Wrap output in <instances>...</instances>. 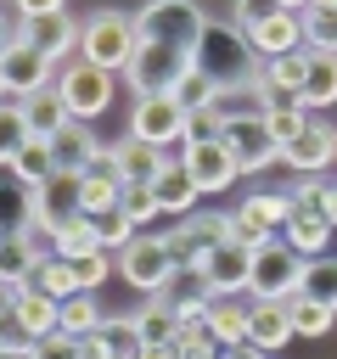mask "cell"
Masks as SVG:
<instances>
[{
  "label": "cell",
  "instance_id": "1",
  "mask_svg": "<svg viewBox=\"0 0 337 359\" xmlns=\"http://www.w3.org/2000/svg\"><path fill=\"white\" fill-rule=\"evenodd\" d=\"M197 73H202L219 95H230V90H253V84H258L264 56L253 50V39H247L230 17H208V28H202V39H197Z\"/></svg>",
  "mask_w": 337,
  "mask_h": 359
},
{
  "label": "cell",
  "instance_id": "2",
  "mask_svg": "<svg viewBox=\"0 0 337 359\" xmlns=\"http://www.w3.org/2000/svg\"><path fill=\"white\" fill-rule=\"evenodd\" d=\"M230 22L253 39V50H258L264 62L303 50V6H253V0H242V6L230 11Z\"/></svg>",
  "mask_w": 337,
  "mask_h": 359
},
{
  "label": "cell",
  "instance_id": "3",
  "mask_svg": "<svg viewBox=\"0 0 337 359\" xmlns=\"http://www.w3.org/2000/svg\"><path fill=\"white\" fill-rule=\"evenodd\" d=\"M79 56L95 62L101 73H112V79L129 73V62L140 56V28H135V17H124V11H90V17H84Z\"/></svg>",
  "mask_w": 337,
  "mask_h": 359
},
{
  "label": "cell",
  "instance_id": "4",
  "mask_svg": "<svg viewBox=\"0 0 337 359\" xmlns=\"http://www.w3.org/2000/svg\"><path fill=\"white\" fill-rule=\"evenodd\" d=\"M79 39H84V22H79L62 0L22 6V45H28V50H39L45 62H56V67H62V62H73V56H79V50H73Z\"/></svg>",
  "mask_w": 337,
  "mask_h": 359
},
{
  "label": "cell",
  "instance_id": "5",
  "mask_svg": "<svg viewBox=\"0 0 337 359\" xmlns=\"http://www.w3.org/2000/svg\"><path fill=\"white\" fill-rule=\"evenodd\" d=\"M135 28H140V45H168V50H191L197 56V39L208 28V11L202 6H185V0H152L135 11Z\"/></svg>",
  "mask_w": 337,
  "mask_h": 359
},
{
  "label": "cell",
  "instance_id": "6",
  "mask_svg": "<svg viewBox=\"0 0 337 359\" xmlns=\"http://www.w3.org/2000/svg\"><path fill=\"white\" fill-rule=\"evenodd\" d=\"M303 269H309V258H298V252L275 236L270 247L253 252V286H247V303H292V297L303 292Z\"/></svg>",
  "mask_w": 337,
  "mask_h": 359
},
{
  "label": "cell",
  "instance_id": "7",
  "mask_svg": "<svg viewBox=\"0 0 337 359\" xmlns=\"http://www.w3.org/2000/svg\"><path fill=\"white\" fill-rule=\"evenodd\" d=\"M118 275L135 286V292H146V297H157V292H168V280L180 275V258H174V247H168V236H135V247L129 252H118Z\"/></svg>",
  "mask_w": 337,
  "mask_h": 359
},
{
  "label": "cell",
  "instance_id": "8",
  "mask_svg": "<svg viewBox=\"0 0 337 359\" xmlns=\"http://www.w3.org/2000/svg\"><path fill=\"white\" fill-rule=\"evenodd\" d=\"M197 67V56L191 50H168V45H140V56L129 62V90H135V101H146V95H174L180 90V79Z\"/></svg>",
  "mask_w": 337,
  "mask_h": 359
},
{
  "label": "cell",
  "instance_id": "9",
  "mask_svg": "<svg viewBox=\"0 0 337 359\" xmlns=\"http://www.w3.org/2000/svg\"><path fill=\"white\" fill-rule=\"evenodd\" d=\"M56 90H62V101H67V112L79 123H90V118H101L112 107V73H101L84 56H73V62L56 67Z\"/></svg>",
  "mask_w": 337,
  "mask_h": 359
},
{
  "label": "cell",
  "instance_id": "10",
  "mask_svg": "<svg viewBox=\"0 0 337 359\" xmlns=\"http://www.w3.org/2000/svg\"><path fill=\"white\" fill-rule=\"evenodd\" d=\"M230 230H236V213H191V219H180L168 230V247H174L180 269H197L213 247L230 241Z\"/></svg>",
  "mask_w": 337,
  "mask_h": 359
},
{
  "label": "cell",
  "instance_id": "11",
  "mask_svg": "<svg viewBox=\"0 0 337 359\" xmlns=\"http://www.w3.org/2000/svg\"><path fill=\"white\" fill-rule=\"evenodd\" d=\"M129 140H146V146H180L185 140V107L174 95H146L129 107Z\"/></svg>",
  "mask_w": 337,
  "mask_h": 359
},
{
  "label": "cell",
  "instance_id": "12",
  "mask_svg": "<svg viewBox=\"0 0 337 359\" xmlns=\"http://www.w3.org/2000/svg\"><path fill=\"white\" fill-rule=\"evenodd\" d=\"M34 196H39V219H34V236H39V241H56L67 224H79V219H84V191H79V180H73V174L45 180Z\"/></svg>",
  "mask_w": 337,
  "mask_h": 359
},
{
  "label": "cell",
  "instance_id": "13",
  "mask_svg": "<svg viewBox=\"0 0 337 359\" xmlns=\"http://www.w3.org/2000/svg\"><path fill=\"white\" fill-rule=\"evenodd\" d=\"M51 84H56V62H45L39 50H28V45L0 50V90H6V101H28V95H39Z\"/></svg>",
  "mask_w": 337,
  "mask_h": 359
},
{
  "label": "cell",
  "instance_id": "14",
  "mask_svg": "<svg viewBox=\"0 0 337 359\" xmlns=\"http://www.w3.org/2000/svg\"><path fill=\"white\" fill-rule=\"evenodd\" d=\"M197 275L213 286V297H247V286H253V247L225 241V247H213L197 264Z\"/></svg>",
  "mask_w": 337,
  "mask_h": 359
},
{
  "label": "cell",
  "instance_id": "15",
  "mask_svg": "<svg viewBox=\"0 0 337 359\" xmlns=\"http://www.w3.org/2000/svg\"><path fill=\"white\" fill-rule=\"evenodd\" d=\"M225 151L236 157V168L242 174H258V168H270V163H281V146H275V135H270V123L264 118H242V123H225Z\"/></svg>",
  "mask_w": 337,
  "mask_h": 359
},
{
  "label": "cell",
  "instance_id": "16",
  "mask_svg": "<svg viewBox=\"0 0 337 359\" xmlns=\"http://www.w3.org/2000/svg\"><path fill=\"white\" fill-rule=\"evenodd\" d=\"M6 331H22L28 342H45V337L62 331V303L45 297L39 286H22L17 303H6Z\"/></svg>",
  "mask_w": 337,
  "mask_h": 359
},
{
  "label": "cell",
  "instance_id": "17",
  "mask_svg": "<svg viewBox=\"0 0 337 359\" xmlns=\"http://www.w3.org/2000/svg\"><path fill=\"white\" fill-rule=\"evenodd\" d=\"M281 163H286V168H298L303 180L326 174V168L337 163V129H331L326 118H309V123H303V135H298L292 146H281Z\"/></svg>",
  "mask_w": 337,
  "mask_h": 359
},
{
  "label": "cell",
  "instance_id": "18",
  "mask_svg": "<svg viewBox=\"0 0 337 359\" xmlns=\"http://www.w3.org/2000/svg\"><path fill=\"white\" fill-rule=\"evenodd\" d=\"M185 174H191V185H197L202 196H219V191H230V185L242 180V168H236V157L225 151V140L185 146Z\"/></svg>",
  "mask_w": 337,
  "mask_h": 359
},
{
  "label": "cell",
  "instance_id": "19",
  "mask_svg": "<svg viewBox=\"0 0 337 359\" xmlns=\"http://www.w3.org/2000/svg\"><path fill=\"white\" fill-rule=\"evenodd\" d=\"M303 73H309V45H303V50H292V56L264 62L258 90L270 95V107H298V95H303Z\"/></svg>",
  "mask_w": 337,
  "mask_h": 359
},
{
  "label": "cell",
  "instance_id": "20",
  "mask_svg": "<svg viewBox=\"0 0 337 359\" xmlns=\"http://www.w3.org/2000/svg\"><path fill=\"white\" fill-rule=\"evenodd\" d=\"M101 151H107V146H101V140L90 135V123H79V118H73V123H67V129L51 140L56 174H73V180H84V174L95 168V157H101Z\"/></svg>",
  "mask_w": 337,
  "mask_h": 359
},
{
  "label": "cell",
  "instance_id": "21",
  "mask_svg": "<svg viewBox=\"0 0 337 359\" xmlns=\"http://www.w3.org/2000/svg\"><path fill=\"white\" fill-rule=\"evenodd\" d=\"M202 331H208L219 348H242L247 331H253V303H242V297H219V303L208 309Z\"/></svg>",
  "mask_w": 337,
  "mask_h": 359
},
{
  "label": "cell",
  "instance_id": "22",
  "mask_svg": "<svg viewBox=\"0 0 337 359\" xmlns=\"http://www.w3.org/2000/svg\"><path fill=\"white\" fill-rule=\"evenodd\" d=\"M129 320H135V331H140V342H146V348H174V342H180V331H185V325H180V314L168 309V297H146Z\"/></svg>",
  "mask_w": 337,
  "mask_h": 359
},
{
  "label": "cell",
  "instance_id": "23",
  "mask_svg": "<svg viewBox=\"0 0 337 359\" xmlns=\"http://www.w3.org/2000/svg\"><path fill=\"white\" fill-rule=\"evenodd\" d=\"M34 219H39L34 185H22V180L6 174V191H0V230H6V236H34Z\"/></svg>",
  "mask_w": 337,
  "mask_h": 359
},
{
  "label": "cell",
  "instance_id": "24",
  "mask_svg": "<svg viewBox=\"0 0 337 359\" xmlns=\"http://www.w3.org/2000/svg\"><path fill=\"white\" fill-rule=\"evenodd\" d=\"M22 112H28L34 140H56V135L73 123V112H67V101H62V90H56V84H51V90H39V95H28V101H22Z\"/></svg>",
  "mask_w": 337,
  "mask_h": 359
},
{
  "label": "cell",
  "instance_id": "25",
  "mask_svg": "<svg viewBox=\"0 0 337 359\" xmlns=\"http://www.w3.org/2000/svg\"><path fill=\"white\" fill-rule=\"evenodd\" d=\"M292 337H298V331H292V314H286V303H253V331H247V342H253V348H264V353H281Z\"/></svg>",
  "mask_w": 337,
  "mask_h": 359
},
{
  "label": "cell",
  "instance_id": "26",
  "mask_svg": "<svg viewBox=\"0 0 337 359\" xmlns=\"http://www.w3.org/2000/svg\"><path fill=\"white\" fill-rule=\"evenodd\" d=\"M331 236H337V230H331L320 213H292V219H286V230H281V241H286L298 258H326Z\"/></svg>",
  "mask_w": 337,
  "mask_h": 359
},
{
  "label": "cell",
  "instance_id": "27",
  "mask_svg": "<svg viewBox=\"0 0 337 359\" xmlns=\"http://www.w3.org/2000/svg\"><path fill=\"white\" fill-rule=\"evenodd\" d=\"M331 101H337V56L309 50V73H303L298 107H303V112H320V107H331Z\"/></svg>",
  "mask_w": 337,
  "mask_h": 359
},
{
  "label": "cell",
  "instance_id": "28",
  "mask_svg": "<svg viewBox=\"0 0 337 359\" xmlns=\"http://www.w3.org/2000/svg\"><path fill=\"white\" fill-rule=\"evenodd\" d=\"M152 191H157V208H163L168 219H191V213H197V196H202V191L191 185L185 163H168V174H163Z\"/></svg>",
  "mask_w": 337,
  "mask_h": 359
},
{
  "label": "cell",
  "instance_id": "29",
  "mask_svg": "<svg viewBox=\"0 0 337 359\" xmlns=\"http://www.w3.org/2000/svg\"><path fill=\"white\" fill-rule=\"evenodd\" d=\"M6 174L11 180H22V185H45V180H56V157H51V140H28L17 157H6Z\"/></svg>",
  "mask_w": 337,
  "mask_h": 359
},
{
  "label": "cell",
  "instance_id": "30",
  "mask_svg": "<svg viewBox=\"0 0 337 359\" xmlns=\"http://www.w3.org/2000/svg\"><path fill=\"white\" fill-rule=\"evenodd\" d=\"M95 331H107V314H101V303H95V292H79V297H67L62 303V337H95Z\"/></svg>",
  "mask_w": 337,
  "mask_h": 359
},
{
  "label": "cell",
  "instance_id": "31",
  "mask_svg": "<svg viewBox=\"0 0 337 359\" xmlns=\"http://www.w3.org/2000/svg\"><path fill=\"white\" fill-rule=\"evenodd\" d=\"M303 45L337 56V0H315V6H303Z\"/></svg>",
  "mask_w": 337,
  "mask_h": 359
},
{
  "label": "cell",
  "instance_id": "32",
  "mask_svg": "<svg viewBox=\"0 0 337 359\" xmlns=\"http://www.w3.org/2000/svg\"><path fill=\"white\" fill-rule=\"evenodd\" d=\"M79 191H84V219H107V213H118L124 180H118V174H84Z\"/></svg>",
  "mask_w": 337,
  "mask_h": 359
},
{
  "label": "cell",
  "instance_id": "33",
  "mask_svg": "<svg viewBox=\"0 0 337 359\" xmlns=\"http://www.w3.org/2000/svg\"><path fill=\"white\" fill-rule=\"evenodd\" d=\"M34 286H39L45 297H56V303H67V297H79V292H84V286H79V269H73L67 258H56V252H51V258L39 264Z\"/></svg>",
  "mask_w": 337,
  "mask_h": 359
},
{
  "label": "cell",
  "instance_id": "34",
  "mask_svg": "<svg viewBox=\"0 0 337 359\" xmlns=\"http://www.w3.org/2000/svg\"><path fill=\"white\" fill-rule=\"evenodd\" d=\"M303 297L337 314V258H331V252H326V258H309V269H303Z\"/></svg>",
  "mask_w": 337,
  "mask_h": 359
},
{
  "label": "cell",
  "instance_id": "35",
  "mask_svg": "<svg viewBox=\"0 0 337 359\" xmlns=\"http://www.w3.org/2000/svg\"><path fill=\"white\" fill-rule=\"evenodd\" d=\"M51 252H56V258H67V264H79V258L101 252V236H95V224H90V219H79V224H67V230L51 241Z\"/></svg>",
  "mask_w": 337,
  "mask_h": 359
},
{
  "label": "cell",
  "instance_id": "36",
  "mask_svg": "<svg viewBox=\"0 0 337 359\" xmlns=\"http://www.w3.org/2000/svg\"><path fill=\"white\" fill-rule=\"evenodd\" d=\"M286 314H292V331H298V337H326V331L337 325V314H331V309H320V303H309L303 292L286 303Z\"/></svg>",
  "mask_w": 337,
  "mask_h": 359
},
{
  "label": "cell",
  "instance_id": "37",
  "mask_svg": "<svg viewBox=\"0 0 337 359\" xmlns=\"http://www.w3.org/2000/svg\"><path fill=\"white\" fill-rule=\"evenodd\" d=\"M118 208H124V219H129L135 230H146L152 219H163V208H157V191H152V185H124Z\"/></svg>",
  "mask_w": 337,
  "mask_h": 359
},
{
  "label": "cell",
  "instance_id": "38",
  "mask_svg": "<svg viewBox=\"0 0 337 359\" xmlns=\"http://www.w3.org/2000/svg\"><path fill=\"white\" fill-rule=\"evenodd\" d=\"M28 140H34V129H28L22 101H6V112H0V151H6V157H17Z\"/></svg>",
  "mask_w": 337,
  "mask_h": 359
},
{
  "label": "cell",
  "instance_id": "39",
  "mask_svg": "<svg viewBox=\"0 0 337 359\" xmlns=\"http://www.w3.org/2000/svg\"><path fill=\"white\" fill-rule=\"evenodd\" d=\"M315 112H303V107H270V135H275V146H292L298 135H303V123H309Z\"/></svg>",
  "mask_w": 337,
  "mask_h": 359
},
{
  "label": "cell",
  "instance_id": "40",
  "mask_svg": "<svg viewBox=\"0 0 337 359\" xmlns=\"http://www.w3.org/2000/svg\"><path fill=\"white\" fill-rule=\"evenodd\" d=\"M326 191H331V180H326V174L298 180V185H292V213H320V219H326Z\"/></svg>",
  "mask_w": 337,
  "mask_h": 359
},
{
  "label": "cell",
  "instance_id": "41",
  "mask_svg": "<svg viewBox=\"0 0 337 359\" xmlns=\"http://www.w3.org/2000/svg\"><path fill=\"white\" fill-rule=\"evenodd\" d=\"M219 135H225V118H219L213 107L185 112V146H202V140H219Z\"/></svg>",
  "mask_w": 337,
  "mask_h": 359
},
{
  "label": "cell",
  "instance_id": "42",
  "mask_svg": "<svg viewBox=\"0 0 337 359\" xmlns=\"http://www.w3.org/2000/svg\"><path fill=\"white\" fill-rule=\"evenodd\" d=\"M213 95H219V90H213V84H208L197 67H191V73L180 79V90H174V101H180L185 112H197V107H213Z\"/></svg>",
  "mask_w": 337,
  "mask_h": 359
},
{
  "label": "cell",
  "instance_id": "43",
  "mask_svg": "<svg viewBox=\"0 0 337 359\" xmlns=\"http://www.w3.org/2000/svg\"><path fill=\"white\" fill-rule=\"evenodd\" d=\"M34 359H84L79 353V337H45V342H34Z\"/></svg>",
  "mask_w": 337,
  "mask_h": 359
},
{
  "label": "cell",
  "instance_id": "44",
  "mask_svg": "<svg viewBox=\"0 0 337 359\" xmlns=\"http://www.w3.org/2000/svg\"><path fill=\"white\" fill-rule=\"evenodd\" d=\"M79 353H84V359H118V353H112V337H107V331L84 337V342H79Z\"/></svg>",
  "mask_w": 337,
  "mask_h": 359
},
{
  "label": "cell",
  "instance_id": "45",
  "mask_svg": "<svg viewBox=\"0 0 337 359\" xmlns=\"http://www.w3.org/2000/svg\"><path fill=\"white\" fill-rule=\"evenodd\" d=\"M326 224L337 230V180H331V191H326Z\"/></svg>",
  "mask_w": 337,
  "mask_h": 359
},
{
  "label": "cell",
  "instance_id": "46",
  "mask_svg": "<svg viewBox=\"0 0 337 359\" xmlns=\"http://www.w3.org/2000/svg\"><path fill=\"white\" fill-rule=\"evenodd\" d=\"M28 359H34V353H28Z\"/></svg>",
  "mask_w": 337,
  "mask_h": 359
}]
</instances>
